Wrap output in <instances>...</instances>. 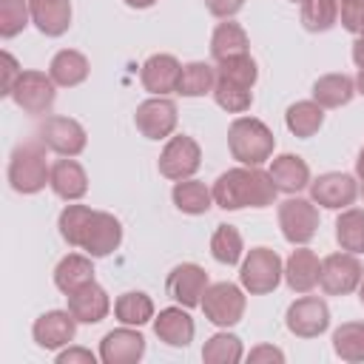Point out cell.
<instances>
[{
    "instance_id": "6da1fadb",
    "label": "cell",
    "mask_w": 364,
    "mask_h": 364,
    "mask_svg": "<svg viewBox=\"0 0 364 364\" xmlns=\"http://www.w3.org/2000/svg\"><path fill=\"white\" fill-rule=\"evenodd\" d=\"M213 205L222 210H242V208H270L276 202V182L259 165H239L228 168L213 182Z\"/></svg>"
},
{
    "instance_id": "7a4b0ae2",
    "label": "cell",
    "mask_w": 364,
    "mask_h": 364,
    "mask_svg": "<svg viewBox=\"0 0 364 364\" xmlns=\"http://www.w3.org/2000/svg\"><path fill=\"white\" fill-rule=\"evenodd\" d=\"M228 151L239 165H262L276 151L273 131L256 117H236L228 128Z\"/></svg>"
},
{
    "instance_id": "3957f363",
    "label": "cell",
    "mask_w": 364,
    "mask_h": 364,
    "mask_svg": "<svg viewBox=\"0 0 364 364\" xmlns=\"http://www.w3.org/2000/svg\"><path fill=\"white\" fill-rule=\"evenodd\" d=\"M51 179V165L46 159L43 142H23L9 156V185L11 191L31 196L40 193Z\"/></svg>"
},
{
    "instance_id": "277c9868",
    "label": "cell",
    "mask_w": 364,
    "mask_h": 364,
    "mask_svg": "<svg viewBox=\"0 0 364 364\" xmlns=\"http://www.w3.org/2000/svg\"><path fill=\"white\" fill-rule=\"evenodd\" d=\"M282 279H284V262L273 247H250L247 256L242 259L239 282L245 293L250 296L273 293Z\"/></svg>"
},
{
    "instance_id": "5b68a950",
    "label": "cell",
    "mask_w": 364,
    "mask_h": 364,
    "mask_svg": "<svg viewBox=\"0 0 364 364\" xmlns=\"http://www.w3.org/2000/svg\"><path fill=\"white\" fill-rule=\"evenodd\" d=\"M14 105L23 111V114H31V117H46L51 114L54 108V100H57V82L51 80V74L46 71H37V68H26L20 74V80L14 82L11 94Z\"/></svg>"
},
{
    "instance_id": "8992f818",
    "label": "cell",
    "mask_w": 364,
    "mask_h": 364,
    "mask_svg": "<svg viewBox=\"0 0 364 364\" xmlns=\"http://www.w3.org/2000/svg\"><path fill=\"white\" fill-rule=\"evenodd\" d=\"M199 307L210 324L228 330V327L242 321L245 307H247V296H245V287H239L233 282H216V284H208Z\"/></svg>"
},
{
    "instance_id": "52a82bcc",
    "label": "cell",
    "mask_w": 364,
    "mask_h": 364,
    "mask_svg": "<svg viewBox=\"0 0 364 364\" xmlns=\"http://www.w3.org/2000/svg\"><path fill=\"white\" fill-rule=\"evenodd\" d=\"M279 228L282 236L296 247V245H307L316 233H318V208L313 199H301V196H290L284 202H279Z\"/></svg>"
},
{
    "instance_id": "ba28073f",
    "label": "cell",
    "mask_w": 364,
    "mask_h": 364,
    "mask_svg": "<svg viewBox=\"0 0 364 364\" xmlns=\"http://www.w3.org/2000/svg\"><path fill=\"white\" fill-rule=\"evenodd\" d=\"M364 279V264L358 262L355 253H330L321 259V270H318V287L327 296H350L353 290H358Z\"/></svg>"
},
{
    "instance_id": "9c48e42d",
    "label": "cell",
    "mask_w": 364,
    "mask_h": 364,
    "mask_svg": "<svg viewBox=\"0 0 364 364\" xmlns=\"http://www.w3.org/2000/svg\"><path fill=\"white\" fill-rule=\"evenodd\" d=\"M202 165V148L193 136L188 134H176V136H168L162 154H159V173L171 182H179V179H191Z\"/></svg>"
},
{
    "instance_id": "30bf717a",
    "label": "cell",
    "mask_w": 364,
    "mask_h": 364,
    "mask_svg": "<svg viewBox=\"0 0 364 364\" xmlns=\"http://www.w3.org/2000/svg\"><path fill=\"white\" fill-rule=\"evenodd\" d=\"M37 139L57 156H80L88 145L85 128L71 117H46L37 131Z\"/></svg>"
},
{
    "instance_id": "8fae6325",
    "label": "cell",
    "mask_w": 364,
    "mask_h": 364,
    "mask_svg": "<svg viewBox=\"0 0 364 364\" xmlns=\"http://www.w3.org/2000/svg\"><path fill=\"white\" fill-rule=\"evenodd\" d=\"M284 324L296 338H316L330 327V307L324 299L301 293V299H296L287 307Z\"/></svg>"
},
{
    "instance_id": "7c38bea8",
    "label": "cell",
    "mask_w": 364,
    "mask_h": 364,
    "mask_svg": "<svg viewBox=\"0 0 364 364\" xmlns=\"http://www.w3.org/2000/svg\"><path fill=\"white\" fill-rule=\"evenodd\" d=\"M310 199L327 210H344L358 199V179L341 171L321 173L310 179Z\"/></svg>"
},
{
    "instance_id": "4fadbf2b",
    "label": "cell",
    "mask_w": 364,
    "mask_h": 364,
    "mask_svg": "<svg viewBox=\"0 0 364 364\" xmlns=\"http://www.w3.org/2000/svg\"><path fill=\"white\" fill-rule=\"evenodd\" d=\"M176 105L168 97H151L145 102L136 105L134 114V125L145 139H168L176 131Z\"/></svg>"
},
{
    "instance_id": "5bb4252c",
    "label": "cell",
    "mask_w": 364,
    "mask_h": 364,
    "mask_svg": "<svg viewBox=\"0 0 364 364\" xmlns=\"http://www.w3.org/2000/svg\"><path fill=\"white\" fill-rule=\"evenodd\" d=\"M122 245V225L114 213L108 210H94L85 230H82V239H80V250H85L91 259H102V256H111L117 247Z\"/></svg>"
},
{
    "instance_id": "9a60e30c",
    "label": "cell",
    "mask_w": 364,
    "mask_h": 364,
    "mask_svg": "<svg viewBox=\"0 0 364 364\" xmlns=\"http://www.w3.org/2000/svg\"><path fill=\"white\" fill-rule=\"evenodd\" d=\"M165 290L168 296L182 304V307H199L202 304V296L208 290V273L202 264L196 262H182L176 264L171 273H168V282H165Z\"/></svg>"
},
{
    "instance_id": "2e32d148",
    "label": "cell",
    "mask_w": 364,
    "mask_h": 364,
    "mask_svg": "<svg viewBox=\"0 0 364 364\" xmlns=\"http://www.w3.org/2000/svg\"><path fill=\"white\" fill-rule=\"evenodd\" d=\"M77 318L71 316V310H46L43 316L34 318L31 324V336H34V344L43 347V350H63L74 341L77 336Z\"/></svg>"
},
{
    "instance_id": "e0dca14e",
    "label": "cell",
    "mask_w": 364,
    "mask_h": 364,
    "mask_svg": "<svg viewBox=\"0 0 364 364\" xmlns=\"http://www.w3.org/2000/svg\"><path fill=\"white\" fill-rule=\"evenodd\" d=\"M145 355V336L136 327H117L108 330L100 341V361L102 364H136Z\"/></svg>"
},
{
    "instance_id": "ac0fdd59",
    "label": "cell",
    "mask_w": 364,
    "mask_h": 364,
    "mask_svg": "<svg viewBox=\"0 0 364 364\" xmlns=\"http://www.w3.org/2000/svg\"><path fill=\"white\" fill-rule=\"evenodd\" d=\"M179 71H182V63L173 54H151L139 68V82L148 94L168 97V94H176Z\"/></svg>"
},
{
    "instance_id": "d6986e66",
    "label": "cell",
    "mask_w": 364,
    "mask_h": 364,
    "mask_svg": "<svg viewBox=\"0 0 364 364\" xmlns=\"http://www.w3.org/2000/svg\"><path fill=\"white\" fill-rule=\"evenodd\" d=\"M48 188L65 199V202H77L88 193V173L85 168L74 159V156H60L51 162V179H48Z\"/></svg>"
},
{
    "instance_id": "ffe728a7",
    "label": "cell",
    "mask_w": 364,
    "mask_h": 364,
    "mask_svg": "<svg viewBox=\"0 0 364 364\" xmlns=\"http://www.w3.org/2000/svg\"><path fill=\"white\" fill-rule=\"evenodd\" d=\"M65 299H68L71 316H74L80 324H100V321L111 313V299H108L105 287L97 284V282L82 284L80 290L68 293Z\"/></svg>"
},
{
    "instance_id": "44dd1931",
    "label": "cell",
    "mask_w": 364,
    "mask_h": 364,
    "mask_svg": "<svg viewBox=\"0 0 364 364\" xmlns=\"http://www.w3.org/2000/svg\"><path fill=\"white\" fill-rule=\"evenodd\" d=\"M154 333L168 347H188L193 341L196 324H193L188 307L179 304V307H165V310H159V316H154Z\"/></svg>"
},
{
    "instance_id": "7402d4cb",
    "label": "cell",
    "mask_w": 364,
    "mask_h": 364,
    "mask_svg": "<svg viewBox=\"0 0 364 364\" xmlns=\"http://www.w3.org/2000/svg\"><path fill=\"white\" fill-rule=\"evenodd\" d=\"M318 270H321L318 256L310 247L296 245V250L284 262V282L293 293H310L318 284Z\"/></svg>"
},
{
    "instance_id": "603a6c76",
    "label": "cell",
    "mask_w": 364,
    "mask_h": 364,
    "mask_svg": "<svg viewBox=\"0 0 364 364\" xmlns=\"http://www.w3.org/2000/svg\"><path fill=\"white\" fill-rule=\"evenodd\" d=\"M267 173H270V179L276 182V188L282 193L293 196V193L310 188V165L299 154H279V156H273Z\"/></svg>"
},
{
    "instance_id": "cb8c5ba5",
    "label": "cell",
    "mask_w": 364,
    "mask_h": 364,
    "mask_svg": "<svg viewBox=\"0 0 364 364\" xmlns=\"http://www.w3.org/2000/svg\"><path fill=\"white\" fill-rule=\"evenodd\" d=\"M31 23L46 37H63L71 26V0H28Z\"/></svg>"
},
{
    "instance_id": "d4e9b609",
    "label": "cell",
    "mask_w": 364,
    "mask_h": 364,
    "mask_svg": "<svg viewBox=\"0 0 364 364\" xmlns=\"http://www.w3.org/2000/svg\"><path fill=\"white\" fill-rule=\"evenodd\" d=\"M48 74H51V80H54L57 85L74 88V85H80V82L88 80L91 63H88V57H85L82 51H77V48H63V51H57V54L51 57Z\"/></svg>"
},
{
    "instance_id": "484cf974",
    "label": "cell",
    "mask_w": 364,
    "mask_h": 364,
    "mask_svg": "<svg viewBox=\"0 0 364 364\" xmlns=\"http://www.w3.org/2000/svg\"><path fill=\"white\" fill-rule=\"evenodd\" d=\"M88 282H94V264H91V256L85 253H68V256H63L60 262H57V267H54V284H57V290L60 293H74V290H80L82 284H88Z\"/></svg>"
},
{
    "instance_id": "4316f807",
    "label": "cell",
    "mask_w": 364,
    "mask_h": 364,
    "mask_svg": "<svg viewBox=\"0 0 364 364\" xmlns=\"http://www.w3.org/2000/svg\"><path fill=\"white\" fill-rule=\"evenodd\" d=\"M239 54H250V37H247V31L242 28V23H233V20L219 23L213 28V34H210V57L219 63V60L239 57Z\"/></svg>"
},
{
    "instance_id": "83f0119b",
    "label": "cell",
    "mask_w": 364,
    "mask_h": 364,
    "mask_svg": "<svg viewBox=\"0 0 364 364\" xmlns=\"http://www.w3.org/2000/svg\"><path fill=\"white\" fill-rule=\"evenodd\" d=\"M171 199H173L176 210L188 213V216H202V213H208L210 205H213V191H210L205 182H199V179L191 176V179L173 182Z\"/></svg>"
},
{
    "instance_id": "f1b7e54d",
    "label": "cell",
    "mask_w": 364,
    "mask_h": 364,
    "mask_svg": "<svg viewBox=\"0 0 364 364\" xmlns=\"http://www.w3.org/2000/svg\"><path fill=\"white\" fill-rule=\"evenodd\" d=\"M355 80L350 74H324L313 82V100L321 108H341L355 97Z\"/></svg>"
},
{
    "instance_id": "f546056e",
    "label": "cell",
    "mask_w": 364,
    "mask_h": 364,
    "mask_svg": "<svg viewBox=\"0 0 364 364\" xmlns=\"http://www.w3.org/2000/svg\"><path fill=\"white\" fill-rule=\"evenodd\" d=\"M284 125L293 136L310 139L324 125V108L316 100H299L284 111Z\"/></svg>"
},
{
    "instance_id": "4dcf8cb0",
    "label": "cell",
    "mask_w": 364,
    "mask_h": 364,
    "mask_svg": "<svg viewBox=\"0 0 364 364\" xmlns=\"http://www.w3.org/2000/svg\"><path fill=\"white\" fill-rule=\"evenodd\" d=\"M114 316L119 324H128V327H142L148 321H154V299L142 290H128L122 296H117L114 301Z\"/></svg>"
},
{
    "instance_id": "1f68e13d",
    "label": "cell",
    "mask_w": 364,
    "mask_h": 364,
    "mask_svg": "<svg viewBox=\"0 0 364 364\" xmlns=\"http://www.w3.org/2000/svg\"><path fill=\"white\" fill-rule=\"evenodd\" d=\"M213 85H216V68L202 60H193V63L182 65L176 94L179 97H205V94H213Z\"/></svg>"
},
{
    "instance_id": "d6a6232c",
    "label": "cell",
    "mask_w": 364,
    "mask_h": 364,
    "mask_svg": "<svg viewBox=\"0 0 364 364\" xmlns=\"http://www.w3.org/2000/svg\"><path fill=\"white\" fill-rule=\"evenodd\" d=\"M336 242L347 253H364V208H344L336 219Z\"/></svg>"
},
{
    "instance_id": "836d02e7",
    "label": "cell",
    "mask_w": 364,
    "mask_h": 364,
    "mask_svg": "<svg viewBox=\"0 0 364 364\" xmlns=\"http://www.w3.org/2000/svg\"><path fill=\"white\" fill-rule=\"evenodd\" d=\"M333 353L347 364L364 361V321H344L333 330Z\"/></svg>"
},
{
    "instance_id": "e575fe53",
    "label": "cell",
    "mask_w": 364,
    "mask_h": 364,
    "mask_svg": "<svg viewBox=\"0 0 364 364\" xmlns=\"http://www.w3.org/2000/svg\"><path fill=\"white\" fill-rule=\"evenodd\" d=\"M242 253H245V242H242V233L233 228V225H228V222H222V225H216V230H213V236H210V256L219 262V264H239L242 262Z\"/></svg>"
},
{
    "instance_id": "d590c367",
    "label": "cell",
    "mask_w": 364,
    "mask_h": 364,
    "mask_svg": "<svg viewBox=\"0 0 364 364\" xmlns=\"http://www.w3.org/2000/svg\"><path fill=\"white\" fill-rule=\"evenodd\" d=\"M245 358V347H242V338L222 330V333H213L205 347H202V361L205 364H236Z\"/></svg>"
},
{
    "instance_id": "8d00e7d4",
    "label": "cell",
    "mask_w": 364,
    "mask_h": 364,
    "mask_svg": "<svg viewBox=\"0 0 364 364\" xmlns=\"http://www.w3.org/2000/svg\"><path fill=\"white\" fill-rule=\"evenodd\" d=\"M213 100H216V105H219L222 111H228V114H245V111L253 105V88L239 85V82H233V80L216 74Z\"/></svg>"
},
{
    "instance_id": "74e56055",
    "label": "cell",
    "mask_w": 364,
    "mask_h": 364,
    "mask_svg": "<svg viewBox=\"0 0 364 364\" xmlns=\"http://www.w3.org/2000/svg\"><path fill=\"white\" fill-rule=\"evenodd\" d=\"M338 23V0H301V26L313 34L330 31Z\"/></svg>"
},
{
    "instance_id": "f35d334b",
    "label": "cell",
    "mask_w": 364,
    "mask_h": 364,
    "mask_svg": "<svg viewBox=\"0 0 364 364\" xmlns=\"http://www.w3.org/2000/svg\"><path fill=\"white\" fill-rule=\"evenodd\" d=\"M91 213L94 210L88 205H65L60 210L57 228H60V236L68 242V247H80V239H82V230H85Z\"/></svg>"
},
{
    "instance_id": "ab89813d",
    "label": "cell",
    "mask_w": 364,
    "mask_h": 364,
    "mask_svg": "<svg viewBox=\"0 0 364 364\" xmlns=\"http://www.w3.org/2000/svg\"><path fill=\"white\" fill-rule=\"evenodd\" d=\"M31 23L28 0H0V37L11 40Z\"/></svg>"
},
{
    "instance_id": "60d3db41",
    "label": "cell",
    "mask_w": 364,
    "mask_h": 364,
    "mask_svg": "<svg viewBox=\"0 0 364 364\" xmlns=\"http://www.w3.org/2000/svg\"><path fill=\"white\" fill-rule=\"evenodd\" d=\"M216 74L219 77H228L239 85H247L253 88L256 80H259V65L250 54H239V57H228V60H219L216 63Z\"/></svg>"
},
{
    "instance_id": "b9f144b4",
    "label": "cell",
    "mask_w": 364,
    "mask_h": 364,
    "mask_svg": "<svg viewBox=\"0 0 364 364\" xmlns=\"http://www.w3.org/2000/svg\"><path fill=\"white\" fill-rule=\"evenodd\" d=\"M338 20L350 34H361V28H364V0L338 3Z\"/></svg>"
},
{
    "instance_id": "7bdbcfd3",
    "label": "cell",
    "mask_w": 364,
    "mask_h": 364,
    "mask_svg": "<svg viewBox=\"0 0 364 364\" xmlns=\"http://www.w3.org/2000/svg\"><path fill=\"white\" fill-rule=\"evenodd\" d=\"M57 364H97V355L85 347H74L68 344L65 350L57 353Z\"/></svg>"
},
{
    "instance_id": "ee69618b",
    "label": "cell",
    "mask_w": 364,
    "mask_h": 364,
    "mask_svg": "<svg viewBox=\"0 0 364 364\" xmlns=\"http://www.w3.org/2000/svg\"><path fill=\"white\" fill-rule=\"evenodd\" d=\"M245 6V0H205V9L219 17V20H230L233 14H239Z\"/></svg>"
},
{
    "instance_id": "f6af8a7d",
    "label": "cell",
    "mask_w": 364,
    "mask_h": 364,
    "mask_svg": "<svg viewBox=\"0 0 364 364\" xmlns=\"http://www.w3.org/2000/svg\"><path fill=\"white\" fill-rule=\"evenodd\" d=\"M20 74H23V68L17 65V60L9 54V51H3V97H9L11 94V88H14V82L20 80Z\"/></svg>"
},
{
    "instance_id": "bcb514c9",
    "label": "cell",
    "mask_w": 364,
    "mask_h": 364,
    "mask_svg": "<svg viewBox=\"0 0 364 364\" xmlns=\"http://www.w3.org/2000/svg\"><path fill=\"white\" fill-rule=\"evenodd\" d=\"M247 361H276V364H282L284 361V353L279 350V347H273V344H259V347H253L250 353H247Z\"/></svg>"
},
{
    "instance_id": "7dc6e473",
    "label": "cell",
    "mask_w": 364,
    "mask_h": 364,
    "mask_svg": "<svg viewBox=\"0 0 364 364\" xmlns=\"http://www.w3.org/2000/svg\"><path fill=\"white\" fill-rule=\"evenodd\" d=\"M353 63L361 68L364 65V28L361 34H355V43H353Z\"/></svg>"
},
{
    "instance_id": "c3c4849f",
    "label": "cell",
    "mask_w": 364,
    "mask_h": 364,
    "mask_svg": "<svg viewBox=\"0 0 364 364\" xmlns=\"http://www.w3.org/2000/svg\"><path fill=\"white\" fill-rule=\"evenodd\" d=\"M355 176H358V182H364V145H361L358 159H355Z\"/></svg>"
},
{
    "instance_id": "681fc988",
    "label": "cell",
    "mask_w": 364,
    "mask_h": 364,
    "mask_svg": "<svg viewBox=\"0 0 364 364\" xmlns=\"http://www.w3.org/2000/svg\"><path fill=\"white\" fill-rule=\"evenodd\" d=\"M128 9H151L156 0H122Z\"/></svg>"
},
{
    "instance_id": "f907efd6",
    "label": "cell",
    "mask_w": 364,
    "mask_h": 364,
    "mask_svg": "<svg viewBox=\"0 0 364 364\" xmlns=\"http://www.w3.org/2000/svg\"><path fill=\"white\" fill-rule=\"evenodd\" d=\"M355 91L358 94H364V65L358 68V74H355Z\"/></svg>"
},
{
    "instance_id": "816d5d0a",
    "label": "cell",
    "mask_w": 364,
    "mask_h": 364,
    "mask_svg": "<svg viewBox=\"0 0 364 364\" xmlns=\"http://www.w3.org/2000/svg\"><path fill=\"white\" fill-rule=\"evenodd\" d=\"M358 301L364 304V279H361V284H358Z\"/></svg>"
},
{
    "instance_id": "f5cc1de1",
    "label": "cell",
    "mask_w": 364,
    "mask_h": 364,
    "mask_svg": "<svg viewBox=\"0 0 364 364\" xmlns=\"http://www.w3.org/2000/svg\"><path fill=\"white\" fill-rule=\"evenodd\" d=\"M358 196L364 199V182H358Z\"/></svg>"
},
{
    "instance_id": "db71d44e",
    "label": "cell",
    "mask_w": 364,
    "mask_h": 364,
    "mask_svg": "<svg viewBox=\"0 0 364 364\" xmlns=\"http://www.w3.org/2000/svg\"><path fill=\"white\" fill-rule=\"evenodd\" d=\"M290 3H301V0H290Z\"/></svg>"
},
{
    "instance_id": "11a10c76",
    "label": "cell",
    "mask_w": 364,
    "mask_h": 364,
    "mask_svg": "<svg viewBox=\"0 0 364 364\" xmlns=\"http://www.w3.org/2000/svg\"><path fill=\"white\" fill-rule=\"evenodd\" d=\"M338 3H344V0H338Z\"/></svg>"
}]
</instances>
